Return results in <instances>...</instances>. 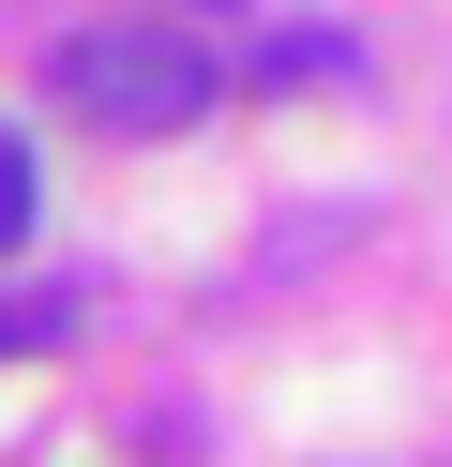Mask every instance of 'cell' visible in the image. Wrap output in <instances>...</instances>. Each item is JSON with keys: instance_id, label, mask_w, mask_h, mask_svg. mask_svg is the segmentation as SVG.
<instances>
[{"instance_id": "obj_1", "label": "cell", "mask_w": 452, "mask_h": 467, "mask_svg": "<svg viewBox=\"0 0 452 467\" xmlns=\"http://www.w3.org/2000/svg\"><path fill=\"white\" fill-rule=\"evenodd\" d=\"M46 91L76 106L90 136H181V121H211V46L181 31V16H90L76 46L46 61Z\"/></svg>"}, {"instance_id": "obj_3", "label": "cell", "mask_w": 452, "mask_h": 467, "mask_svg": "<svg viewBox=\"0 0 452 467\" xmlns=\"http://www.w3.org/2000/svg\"><path fill=\"white\" fill-rule=\"evenodd\" d=\"M16 242H30V136L0 121V256H16Z\"/></svg>"}, {"instance_id": "obj_2", "label": "cell", "mask_w": 452, "mask_h": 467, "mask_svg": "<svg viewBox=\"0 0 452 467\" xmlns=\"http://www.w3.org/2000/svg\"><path fill=\"white\" fill-rule=\"evenodd\" d=\"M76 332V286H0V362H46Z\"/></svg>"}, {"instance_id": "obj_4", "label": "cell", "mask_w": 452, "mask_h": 467, "mask_svg": "<svg viewBox=\"0 0 452 467\" xmlns=\"http://www.w3.org/2000/svg\"><path fill=\"white\" fill-rule=\"evenodd\" d=\"M257 76H347V46H331V31H271Z\"/></svg>"}]
</instances>
